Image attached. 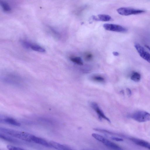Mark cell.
Listing matches in <instances>:
<instances>
[{"instance_id":"cell-7","label":"cell","mask_w":150,"mask_h":150,"mask_svg":"<svg viewBox=\"0 0 150 150\" xmlns=\"http://www.w3.org/2000/svg\"><path fill=\"white\" fill-rule=\"evenodd\" d=\"M101 142L102 143L106 146L112 150H124L118 145L104 137Z\"/></svg>"},{"instance_id":"cell-5","label":"cell","mask_w":150,"mask_h":150,"mask_svg":"<svg viewBox=\"0 0 150 150\" xmlns=\"http://www.w3.org/2000/svg\"><path fill=\"white\" fill-rule=\"evenodd\" d=\"M134 46L140 56L150 63V54L138 43H135Z\"/></svg>"},{"instance_id":"cell-25","label":"cell","mask_w":150,"mask_h":150,"mask_svg":"<svg viewBox=\"0 0 150 150\" xmlns=\"http://www.w3.org/2000/svg\"><path fill=\"white\" fill-rule=\"evenodd\" d=\"M113 54L115 56H118L119 55V53L117 52H113Z\"/></svg>"},{"instance_id":"cell-10","label":"cell","mask_w":150,"mask_h":150,"mask_svg":"<svg viewBox=\"0 0 150 150\" xmlns=\"http://www.w3.org/2000/svg\"><path fill=\"white\" fill-rule=\"evenodd\" d=\"M32 142L47 147H51L49 142H48L45 139L34 135H33Z\"/></svg>"},{"instance_id":"cell-15","label":"cell","mask_w":150,"mask_h":150,"mask_svg":"<svg viewBox=\"0 0 150 150\" xmlns=\"http://www.w3.org/2000/svg\"><path fill=\"white\" fill-rule=\"evenodd\" d=\"M0 4L3 10L4 11L6 12H10L11 11V8L7 3L3 1H0Z\"/></svg>"},{"instance_id":"cell-19","label":"cell","mask_w":150,"mask_h":150,"mask_svg":"<svg viewBox=\"0 0 150 150\" xmlns=\"http://www.w3.org/2000/svg\"><path fill=\"white\" fill-rule=\"evenodd\" d=\"M84 57L86 60L89 61L92 59L93 56L91 52H85L84 54Z\"/></svg>"},{"instance_id":"cell-3","label":"cell","mask_w":150,"mask_h":150,"mask_svg":"<svg viewBox=\"0 0 150 150\" xmlns=\"http://www.w3.org/2000/svg\"><path fill=\"white\" fill-rule=\"evenodd\" d=\"M117 11L120 14L125 16L139 14L145 12L144 10L129 7L120 8L117 9Z\"/></svg>"},{"instance_id":"cell-8","label":"cell","mask_w":150,"mask_h":150,"mask_svg":"<svg viewBox=\"0 0 150 150\" xmlns=\"http://www.w3.org/2000/svg\"><path fill=\"white\" fill-rule=\"evenodd\" d=\"M129 139L137 145L150 150V143L143 140L138 138L132 137Z\"/></svg>"},{"instance_id":"cell-18","label":"cell","mask_w":150,"mask_h":150,"mask_svg":"<svg viewBox=\"0 0 150 150\" xmlns=\"http://www.w3.org/2000/svg\"><path fill=\"white\" fill-rule=\"evenodd\" d=\"M93 80L99 82H102L104 81L105 79L103 76L99 75H95L92 77Z\"/></svg>"},{"instance_id":"cell-26","label":"cell","mask_w":150,"mask_h":150,"mask_svg":"<svg viewBox=\"0 0 150 150\" xmlns=\"http://www.w3.org/2000/svg\"><path fill=\"white\" fill-rule=\"evenodd\" d=\"M145 46L150 51V47L149 46L146 45H145Z\"/></svg>"},{"instance_id":"cell-21","label":"cell","mask_w":150,"mask_h":150,"mask_svg":"<svg viewBox=\"0 0 150 150\" xmlns=\"http://www.w3.org/2000/svg\"><path fill=\"white\" fill-rule=\"evenodd\" d=\"M7 148L8 150H25L22 148L11 145H7Z\"/></svg>"},{"instance_id":"cell-2","label":"cell","mask_w":150,"mask_h":150,"mask_svg":"<svg viewBox=\"0 0 150 150\" xmlns=\"http://www.w3.org/2000/svg\"><path fill=\"white\" fill-rule=\"evenodd\" d=\"M130 117L134 120L140 122L150 120V113L145 111H138L132 114Z\"/></svg>"},{"instance_id":"cell-17","label":"cell","mask_w":150,"mask_h":150,"mask_svg":"<svg viewBox=\"0 0 150 150\" xmlns=\"http://www.w3.org/2000/svg\"><path fill=\"white\" fill-rule=\"evenodd\" d=\"M30 48L34 51L41 52H44L45 51L44 48L36 45H32Z\"/></svg>"},{"instance_id":"cell-6","label":"cell","mask_w":150,"mask_h":150,"mask_svg":"<svg viewBox=\"0 0 150 150\" xmlns=\"http://www.w3.org/2000/svg\"><path fill=\"white\" fill-rule=\"evenodd\" d=\"M90 105L92 108L98 114L99 119H103L108 122H110V119L105 115L96 103L92 102L91 103Z\"/></svg>"},{"instance_id":"cell-14","label":"cell","mask_w":150,"mask_h":150,"mask_svg":"<svg viewBox=\"0 0 150 150\" xmlns=\"http://www.w3.org/2000/svg\"><path fill=\"white\" fill-rule=\"evenodd\" d=\"M70 60L72 62L79 65H82L83 62L80 57H71Z\"/></svg>"},{"instance_id":"cell-23","label":"cell","mask_w":150,"mask_h":150,"mask_svg":"<svg viewBox=\"0 0 150 150\" xmlns=\"http://www.w3.org/2000/svg\"><path fill=\"white\" fill-rule=\"evenodd\" d=\"M111 138L112 139L118 142H122L123 140L122 138L117 137H111Z\"/></svg>"},{"instance_id":"cell-13","label":"cell","mask_w":150,"mask_h":150,"mask_svg":"<svg viewBox=\"0 0 150 150\" xmlns=\"http://www.w3.org/2000/svg\"><path fill=\"white\" fill-rule=\"evenodd\" d=\"M141 78V76L140 74L137 72H133L130 76L131 79L135 82H138L139 81Z\"/></svg>"},{"instance_id":"cell-1","label":"cell","mask_w":150,"mask_h":150,"mask_svg":"<svg viewBox=\"0 0 150 150\" xmlns=\"http://www.w3.org/2000/svg\"><path fill=\"white\" fill-rule=\"evenodd\" d=\"M0 131L16 138L28 142H32L33 135L30 133L10 129L1 127Z\"/></svg>"},{"instance_id":"cell-20","label":"cell","mask_w":150,"mask_h":150,"mask_svg":"<svg viewBox=\"0 0 150 150\" xmlns=\"http://www.w3.org/2000/svg\"><path fill=\"white\" fill-rule=\"evenodd\" d=\"M92 136L96 140L101 142L104 138L102 136L96 133H92Z\"/></svg>"},{"instance_id":"cell-9","label":"cell","mask_w":150,"mask_h":150,"mask_svg":"<svg viewBox=\"0 0 150 150\" xmlns=\"http://www.w3.org/2000/svg\"><path fill=\"white\" fill-rule=\"evenodd\" d=\"M51 147H52L57 150H72L69 147L58 142L51 141L49 142Z\"/></svg>"},{"instance_id":"cell-12","label":"cell","mask_w":150,"mask_h":150,"mask_svg":"<svg viewBox=\"0 0 150 150\" xmlns=\"http://www.w3.org/2000/svg\"><path fill=\"white\" fill-rule=\"evenodd\" d=\"M3 122L8 124L15 126H19L21 124L14 119L10 117H7L3 120Z\"/></svg>"},{"instance_id":"cell-24","label":"cell","mask_w":150,"mask_h":150,"mask_svg":"<svg viewBox=\"0 0 150 150\" xmlns=\"http://www.w3.org/2000/svg\"><path fill=\"white\" fill-rule=\"evenodd\" d=\"M127 92V95L129 96H130L132 95V91L129 88H127L126 89Z\"/></svg>"},{"instance_id":"cell-4","label":"cell","mask_w":150,"mask_h":150,"mask_svg":"<svg viewBox=\"0 0 150 150\" xmlns=\"http://www.w3.org/2000/svg\"><path fill=\"white\" fill-rule=\"evenodd\" d=\"M103 27L105 30L110 31L124 33L127 30L126 28L121 25L113 24H105Z\"/></svg>"},{"instance_id":"cell-22","label":"cell","mask_w":150,"mask_h":150,"mask_svg":"<svg viewBox=\"0 0 150 150\" xmlns=\"http://www.w3.org/2000/svg\"><path fill=\"white\" fill-rule=\"evenodd\" d=\"M22 43L23 46L27 48H30L32 45L30 42L25 41H23Z\"/></svg>"},{"instance_id":"cell-11","label":"cell","mask_w":150,"mask_h":150,"mask_svg":"<svg viewBox=\"0 0 150 150\" xmlns=\"http://www.w3.org/2000/svg\"><path fill=\"white\" fill-rule=\"evenodd\" d=\"M111 16L108 15L100 14L98 15L97 16H93V19L96 21H108L111 19Z\"/></svg>"},{"instance_id":"cell-16","label":"cell","mask_w":150,"mask_h":150,"mask_svg":"<svg viewBox=\"0 0 150 150\" xmlns=\"http://www.w3.org/2000/svg\"><path fill=\"white\" fill-rule=\"evenodd\" d=\"M0 137L1 139L3 140L9 142L13 143L17 142L15 139L9 136L2 134L1 133H0Z\"/></svg>"}]
</instances>
